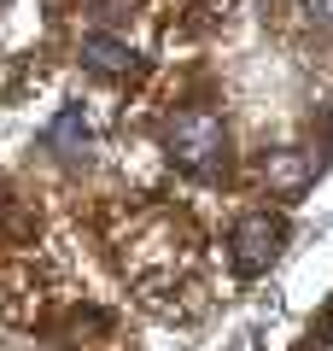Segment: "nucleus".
<instances>
[{
  "mask_svg": "<svg viewBox=\"0 0 333 351\" xmlns=\"http://www.w3.org/2000/svg\"><path fill=\"white\" fill-rule=\"evenodd\" d=\"M164 152L187 176H217V170H228V123L210 106H182L164 123Z\"/></svg>",
  "mask_w": 333,
  "mask_h": 351,
  "instance_id": "f257e3e1",
  "label": "nucleus"
},
{
  "mask_svg": "<svg viewBox=\"0 0 333 351\" xmlns=\"http://www.w3.org/2000/svg\"><path fill=\"white\" fill-rule=\"evenodd\" d=\"M281 240H286V223L269 211H251L234 223V234H228V258H234L240 276H263L275 258H281Z\"/></svg>",
  "mask_w": 333,
  "mask_h": 351,
  "instance_id": "f03ea898",
  "label": "nucleus"
},
{
  "mask_svg": "<svg viewBox=\"0 0 333 351\" xmlns=\"http://www.w3.org/2000/svg\"><path fill=\"white\" fill-rule=\"evenodd\" d=\"M310 176H316V164H310V152L298 147H281L263 158V188L275 193V199H298V193L310 188Z\"/></svg>",
  "mask_w": 333,
  "mask_h": 351,
  "instance_id": "7ed1b4c3",
  "label": "nucleus"
},
{
  "mask_svg": "<svg viewBox=\"0 0 333 351\" xmlns=\"http://www.w3.org/2000/svg\"><path fill=\"white\" fill-rule=\"evenodd\" d=\"M82 64L99 76H129L135 71V47L117 36H106V29H94V36H82Z\"/></svg>",
  "mask_w": 333,
  "mask_h": 351,
  "instance_id": "20e7f679",
  "label": "nucleus"
},
{
  "mask_svg": "<svg viewBox=\"0 0 333 351\" xmlns=\"http://www.w3.org/2000/svg\"><path fill=\"white\" fill-rule=\"evenodd\" d=\"M47 147L59 152L64 164H88V147H94V141H88V123H82V112H59L53 117V129H47Z\"/></svg>",
  "mask_w": 333,
  "mask_h": 351,
  "instance_id": "39448f33",
  "label": "nucleus"
},
{
  "mask_svg": "<svg viewBox=\"0 0 333 351\" xmlns=\"http://www.w3.org/2000/svg\"><path fill=\"white\" fill-rule=\"evenodd\" d=\"M310 6H321L316 18H321V24H333V0H310Z\"/></svg>",
  "mask_w": 333,
  "mask_h": 351,
  "instance_id": "423d86ee",
  "label": "nucleus"
},
{
  "mask_svg": "<svg viewBox=\"0 0 333 351\" xmlns=\"http://www.w3.org/2000/svg\"><path fill=\"white\" fill-rule=\"evenodd\" d=\"M321 351H333V316H328V328H321Z\"/></svg>",
  "mask_w": 333,
  "mask_h": 351,
  "instance_id": "0eeeda50",
  "label": "nucleus"
},
{
  "mask_svg": "<svg viewBox=\"0 0 333 351\" xmlns=\"http://www.w3.org/2000/svg\"><path fill=\"white\" fill-rule=\"evenodd\" d=\"M0 217H6V199H0Z\"/></svg>",
  "mask_w": 333,
  "mask_h": 351,
  "instance_id": "6e6552de",
  "label": "nucleus"
},
{
  "mask_svg": "<svg viewBox=\"0 0 333 351\" xmlns=\"http://www.w3.org/2000/svg\"><path fill=\"white\" fill-rule=\"evenodd\" d=\"M0 6H6V0H0Z\"/></svg>",
  "mask_w": 333,
  "mask_h": 351,
  "instance_id": "1a4fd4ad",
  "label": "nucleus"
}]
</instances>
